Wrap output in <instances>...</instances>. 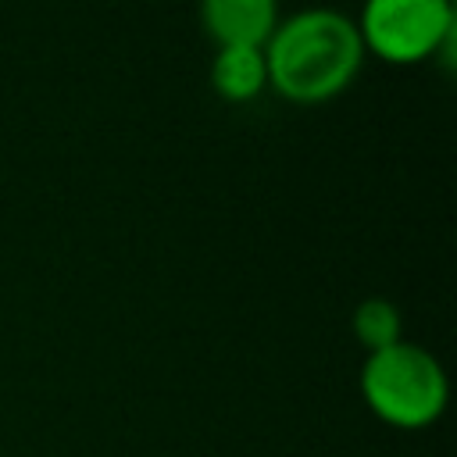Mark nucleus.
Listing matches in <instances>:
<instances>
[{"label":"nucleus","instance_id":"obj_2","mask_svg":"<svg viewBox=\"0 0 457 457\" xmlns=\"http://www.w3.org/2000/svg\"><path fill=\"white\" fill-rule=\"evenodd\" d=\"M357 389L364 407L382 425L403 432L436 425L450 400V382L439 357L411 339H396L393 346L364 353Z\"/></svg>","mask_w":457,"mask_h":457},{"label":"nucleus","instance_id":"obj_1","mask_svg":"<svg viewBox=\"0 0 457 457\" xmlns=\"http://www.w3.org/2000/svg\"><path fill=\"white\" fill-rule=\"evenodd\" d=\"M261 50L268 89L289 104H325L343 96L368 57L353 18L332 7H303L278 18Z\"/></svg>","mask_w":457,"mask_h":457},{"label":"nucleus","instance_id":"obj_4","mask_svg":"<svg viewBox=\"0 0 457 457\" xmlns=\"http://www.w3.org/2000/svg\"><path fill=\"white\" fill-rule=\"evenodd\" d=\"M200 25L218 46H264L278 25V0H196Z\"/></svg>","mask_w":457,"mask_h":457},{"label":"nucleus","instance_id":"obj_6","mask_svg":"<svg viewBox=\"0 0 457 457\" xmlns=\"http://www.w3.org/2000/svg\"><path fill=\"white\" fill-rule=\"evenodd\" d=\"M350 328H353V339L364 346V353H375L382 346H393L396 339H403V318H400V307L386 296H368L353 307V318H350Z\"/></svg>","mask_w":457,"mask_h":457},{"label":"nucleus","instance_id":"obj_3","mask_svg":"<svg viewBox=\"0 0 457 457\" xmlns=\"http://www.w3.org/2000/svg\"><path fill=\"white\" fill-rule=\"evenodd\" d=\"M364 54L393 68L432 57L450 61L457 39V0H364L353 18Z\"/></svg>","mask_w":457,"mask_h":457},{"label":"nucleus","instance_id":"obj_5","mask_svg":"<svg viewBox=\"0 0 457 457\" xmlns=\"http://www.w3.org/2000/svg\"><path fill=\"white\" fill-rule=\"evenodd\" d=\"M211 89L225 104H250L268 89L261 46H218L211 61Z\"/></svg>","mask_w":457,"mask_h":457}]
</instances>
